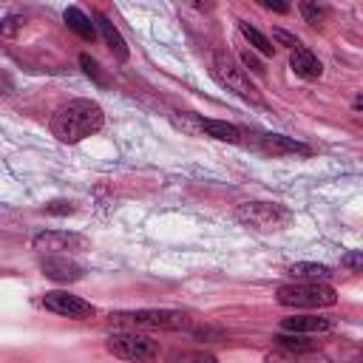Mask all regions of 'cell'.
<instances>
[{
	"label": "cell",
	"mask_w": 363,
	"mask_h": 363,
	"mask_svg": "<svg viewBox=\"0 0 363 363\" xmlns=\"http://www.w3.org/2000/svg\"><path fill=\"white\" fill-rule=\"evenodd\" d=\"M275 298L281 306L320 309V306H332L337 301V292L326 281H292V284H281Z\"/></svg>",
	"instance_id": "3"
},
{
	"label": "cell",
	"mask_w": 363,
	"mask_h": 363,
	"mask_svg": "<svg viewBox=\"0 0 363 363\" xmlns=\"http://www.w3.org/2000/svg\"><path fill=\"white\" fill-rule=\"evenodd\" d=\"M45 210H48L51 216H68V213H74L71 201H51V204H45Z\"/></svg>",
	"instance_id": "22"
},
{
	"label": "cell",
	"mask_w": 363,
	"mask_h": 363,
	"mask_svg": "<svg viewBox=\"0 0 363 363\" xmlns=\"http://www.w3.org/2000/svg\"><path fill=\"white\" fill-rule=\"evenodd\" d=\"M199 125H201V130H204L207 136H213V139H218V142L238 145V142L244 139V130H241L238 125H233V122H221V119H199Z\"/></svg>",
	"instance_id": "13"
},
{
	"label": "cell",
	"mask_w": 363,
	"mask_h": 363,
	"mask_svg": "<svg viewBox=\"0 0 363 363\" xmlns=\"http://www.w3.org/2000/svg\"><path fill=\"white\" fill-rule=\"evenodd\" d=\"M40 269L45 278L57 281V284H71V281H79L82 278V264L71 261L68 255H43L40 261Z\"/></svg>",
	"instance_id": "9"
},
{
	"label": "cell",
	"mask_w": 363,
	"mask_h": 363,
	"mask_svg": "<svg viewBox=\"0 0 363 363\" xmlns=\"http://www.w3.org/2000/svg\"><path fill=\"white\" fill-rule=\"evenodd\" d=\"M272 34H275V40H278L281 45H289V48L301 45V43H298V37H292V34H289V31H284V28H275Z\"/></svg>",
	"instance_id": "23"
},
{
	"label": "cell",
	"mask_w": 363,
	"mask_h": 363,
	"mask_svg": "<svg viewBox=\"0 0 363 363\" xmlns=\"http://www.w3.org/2000/svg\"><path fill=\"white\" fill-rule=\"evenodd\" d=\"M111 318L133 323V326H145V329H187L190 326L187 315L176 309H133V312H116Z\"/></svg>",
	"instance_id": "6"
},
{
	"label": "cell",
	"mask_w": 363,
	"mask_h": 363,
	"mask_svg": "<svg viewBox=\"0 0 363 363\" xmlns=\"http://www.w3.org/2000/svg\"><path fill=\"white\" fill-rule=\"evenodd\" d=\"M62 20H65V26H68L74 34H79L82 40H94V37H96V28H94L91 17H88L85 11H79L77 6H68V9L62 11Z\"/></svg>",
	"instance_id": "15"
},
{
	"label": "cell",
	"mask_w": 363,
	"mask_h": 363,
	"mask_svg": "<svg viewBox=\"0 0 363 363\" xmlns=\"http://www.w3.org/2000/svg\"><path fill=\"white\" fill-rule=\"evenodd\" d=\"M0 3H3V0H0Z\"/></svg>",
	"instance_id": "29"
},
{
	"label": "cell",
	"mask_w": 363,
	"mask_h": 363,
	"mask_svg": "<svg viewBox=\"0 0 363 363\" xmlns=\"http://www.w3.org/2000/svg\"><path fill=\"white\" fill-rule=\"evenodd\" d=\"M238 31L244 34V40H247V43H250L255 51H261V54H267V57H269V54H275L272 40H269V37H264V34H261L255 26H250L247 20H238Z\"/></svg>",
	"instance_id": "17"
},
{
	"label": "cell",
	"mask_w": 363,
	"mask_h": 363,
	"mask_svg": "<svg viewBox=\"0 0 363 363\" xmlns=\"http://www.w3.org/2000/svg\"><path fill=\"white\" fill-rule=\"evenodd\" d=\"M235 218L244 227L269 233V230H281L284 224H289L292 213L278 201H244V204L235 207Z\"/></svg>",
	"instance_id": "4"
},
{
	"label": "cell",
	"mask_w": 363,
	"mask_h": 363,
	"mask_svg": "<svg viewBox=\"0 0 363 363\" xmlns=\"http://www.w3.org/2000/svg\"><path fill=\"white\" fill-rule=\"evenodd\" d=\"M275 343L286 349V354H303V352H312L315 343H309L301 332H284V335H275Z\"/></svg>",
	"instance_id": "18"
},
{
	"label": "cell",
	"mask_w": 363,
	"mask_h": 363,
	"mask_svg": "<svg viewBox=\"0 0 363 363\" xmlns=\"http://www.w3.org/2000/svg\"><path fill=\"white\" fill-rule=\"evenodd\" d=\"M343 267H349L352 272H360V252H349V255H343Z\"/></svg>",
	"instance_id": "27"
},
{
	"label": "cell",
	"mask_w": 363,
	"mask_h": 363,
	"mask_svg": "<svg viewBox=\"0 0 363 363\" xmlns=\"http://www.w3.org/2000/svg\"><path fill=\"white\" fill-rule=\"evenodd\" d=\"M210 74H213V79H216L221 88L233 91L235 96H241V99H247V102H252V105H261V102H264L261 94H258V88H255V82L250 79V71L241 68L227 51H216V54H213Z\"/></svg>",
	"instance_id": "2"
},
{
	"label": "cell",
	"mask_w": 363,
	"mask_h": 363,
	"mask_svg": "<svg viewBox=\"0 0 363 363\" xmlns=\"http://www.w3.org/2000/svg\"><path fill=\"white\" fill-rule=\"evenodd\" d=\"M20 23H23L20 17H6V20H3V26H0V34H3V37H9Z\"/></svg>",
	"instance_id": "26"
},
{
	"label": "cell",
	"mask_w": 363,
	"mask_h": 363,
	"mask_svg": "<svg viewBox=\"0 0 363 363\" xmlns=\"http://www.w3.org/2000/svg\"><path fill=\"white\" fill-rule=\"evenodd\" d=\"M11 91H14V79L9 71L0 68V94H11Z\"/></svg>",
	"instance_id": "25"
},
{
	"label": "cell",
	"mask_w": 363,
	"mask_h": 363,
	"mask_svg": "<svg viewBox=\"0 0 363 363\" xmlns=\"http://www.w3.org/2000/svg\"><path fill=\"white\" fill-rule=\"evenodd\" d=\"M289 275L298 281H326L332 275V269L326 264H312V261H298L289 267Z\"/></svg>",
	"instance_id": "16"
},
{
	"label": "cell",
	"mask_w": 363,
	"mask_h": 363,
	"mask_svg": "<svg viewBox=\"0 0 363 363\" xmlns=\"http://www.w3.org/2000/svg\"><path fill=\"white\" fill-rule=\"evenodd\" d=\"M301 17L309 23V26H320L323 20H326V9L320 6V3H315V0H301Z\"/></svg>",
	"instance_id": "19"
},
{
	"label": "cell",
	"mask_w": 363,
	"mask_h": 363,
	"mask_svg": "<svg viewBox=\"0 0 363 363\" xmlns=\"http://www.w3.org/2000/svg\"><path fill=\"white\" fill-rule=\"evenodd\" d=\"M31 247L40 252V255H68V252H79L88 247L85 235L79 233H68V230H45V233H37L31 238Z\"/></svg>",
	"instance_id": "7"
},
{
	"label": "cell",
	"mask_w": 363,
	"mask_h": 363,
	"mask_svg": "<svg viewBox=\"0 0 363 363\" xmlns=\"http://www.w3.org/2000/svg\"><path fill=\"white\" fill-rule=\"evenodd\" d=\"M281 329L284 332H301V335H318V332H329L332 320L320 318V315H295V318H284Z\"/></svg>",
	"instance_id": "11"
},
{
	"label": "cell",
	"mask_w": 363,
	"mask_h": 363,
	"mask_svg": "<svg viewBox=\"0 0 363 363\" xmlns=\"http://www.w3.org/2000/svg\"><path fill=\"white\" fill-rule=\"evenodd\" d=\"M193 9H199V11H207V9H213V0H187Z\"/></svg>",
	"instance_id": "28"
},
{
	"label": "cell",
	"mask_w": 363,
	"mask_h": 363,
	"mask_svg": "<svg viewBox=\"0 0 363 363\" xmlns=\"http://www.w3.org/2000/svg\"><path fill=\"white\" fill-rule=\"evenodd\" d=\"M105 349L119 360H153L159 357V343L139 332H113L105 337Z\"/></svg>",
	"instance_id": "5"
},
{
	"label": "cell",
	"mask_w": 363,
	"mask_h": 363,
	"mask_svg": "<svg viewBox=\"0 0 363 363\" xmlns=\"http://www.w3.org/2000/svg\"><path fill=\"white\" fill-rule=\"evenodd\" d=\"M241 62H244L250 71H255V74H264V65H261V62H258V60H255L250 51H244V54H241Z\"/></svg>",
	"instance_id": "24"
},
{
	"label": "cell",
	"mask_w": 363,
	"mask_h": 363,
	"mask_svg": "<svg viewBox=\"0 0 363 363\" xmlns=\"http://www.w3.org/2000/svg\"><path fill=\"white\" fill-rule=\"evenodd\" d=\"M102 122H105V113L94 99H71L54 111L51 133L65 145H77L94 136L102 128Z\"/></svg>",
	"instance_id": "1"
},
{
	"label": "cell",
	"mask_w": 363,
	"mask_h": 363,
	"mask_svg": "<svg viewBox=\"0 0 363 363\" xmlns=\"http://www.w3.org/2000/svg\"><path fill=\"white\" fill-rule=\"evenodd\" d=\"M289 65H292L295 77H301V79H318V77L323 74L320 60H318V57H315L309 48H303V45H295V48H292Z\"/></svg>",
	"instance_id": "10"
},
{
	"label": "cell",
	"mask_w": 363,
	"mask_h": 363,
	"mask_svg": "<svg viewBox=\"0 0 363 363\" xmlns=\"http://www.w3.org/2000/svg\"><path fill=\"white\" fill-rule=\"evenodd\" d=\"M258 145H261V150H267L272 156H284V153H303V156H309V147L306 145L292 142L289 136H278V133H261L258 136Z\"/></svg>",
	"instance_id": "12"
},
{
	"label": "cell",
	"mask_w": 363,
	"mask_h": 363,
	"mask_svg": "<svg viewBox=\"0 0 363 363\" xmlns=\"http://www.w3.org/2000/svg\"><path fill=\"white\" fill-rule=\"evenodd\" d=\"M43 306L54 315H62V318H74V320H85L94 315V306L79 298V295H71V292H62V289H54V292H45L43 295Z\"/></svg>",
	"instance_id": "8"
},
{
	"label": "cell",
	"mask_w": 363,
	"mask_h": 363,
	"mask_svg": "<svg viewBox=\"0 0 363 363\" xmlns=\"http://www.w3.org/2000/svg\"><path fill=\"white\" fill-rule=\"evenodd\" d=\"M96 26H99V31H102V37H105V43H108L111 54H113L119 62H125V60H128V43H125V40H122V34L116 31V26H113L105 14H96Z\"/></svg>",
	"instance_id": "14"
},
{
	"label": "cell",
	"mask_w": 363,
	"mask_h": 363,
	"mask_svg": "<svg viewBox=\"0 0 363 363\" xmlns=\"http://www.w3.org/2000/svg\"><path fill=\"white\" fill-rule=\"evenodd\" d=\"M258 6H264V9H269V11H275V14H286L289 11V3L286 0H255Z\"/></svg>",
	"instance_id": "21"
},
{
	"label": "cell",
	"mask_w": 363,
	"mask_h": 363,
	"mask_svg": "<svg viewBox=\"0 0 363 363\" xmlns=\"http://www.w3.org/2000/svg\"><path fill=\"white\" fill-rule=\"evenodd\" d=\"M79 65H82V71L96 82V85H105L108 79L102 77V71H99V65H96V60L94 57H88V54H79Z\"/></svg>",
	"instance_id": "20"
}]
</instances>
